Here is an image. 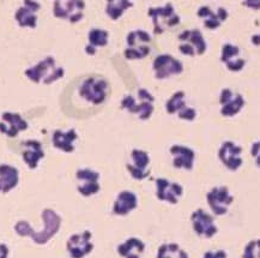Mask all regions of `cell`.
<instances>
[{
  "label": "cell",
  "mask_w": 260,
  "mask_h": 258,
  "mask_svg": "<svg viewBox=\"0 0 260 258\" xmlns=\"http://www.w3.org/2000/svg\"><path fill=\"white\" fill-rule=\"evenodd\" d=\"M41 216L43 223H45V227H43L41 232H34L32 227L25 220L18 221L15 224V232L19 237H30L32 241L39 244V245H45V244H47L59 232L62 220L60 215H58L53 209H45L42 212Z\"/></svg>",
  "instance_id": "cell-1"
},
{
  "label": "cell",
  "mask_w": 260,
  "mask_h": 258,
  "mask_svg": "<svg viewBox=\"0 0 260 258\" xmlns=\"http://www.w3.org/2000/svg\"><path fill=\"white\" fill-rule=\"evenodd\" d=\"M26 78L36 83V84L49 85L56 80L61 79L65 75V70L61 66L56 65L55 59L53 56H46L36 65L25 70Z\"/></svg>",
  "instance_id": "cell-2"
},
{
  "label": "cell",
  "mask_w": 260,
  "mask_h": 258,
  "mask_svg": "<svg viewBox=\"0 0 260 258\" xmlns=\"http://www.w3.org/2000/svg\"><path fill=\"white\" fill-rule=\"evenodd\" d=\"M137 95H138L139 102L137 101L135 96L127 95L122 99L121 108L128 110L129 113L137 116L141 120H148L151 118L155 109L154 95L146 89H139Z\"/></svg>",
  "instance_id": "cell-3"
},
{
  "label": "cell",
  "mask_w": 260,
  "mask_h": 258,
  "mask_svg": "<svg viewBox=\"0 0 260 258\" xmlns=\"http://www.w3.org/2000/svg\"><path fill=\"white\" fill-rule=\"evenodd\" d=\"M108 82L99 76H90L83 80L79 87V95L86 102L92 105H102L107 99Z\"/></svg>",
  "instance_id": "cell-4"
},
{
  "label": "cell",
  "mask_w": 260,
  "mask_h": 258,
  "mask_svg": "<svg viewBox=\"0 0 260 258\" xmlns=\"http://www.w3.org/2000/svg\"><path fill=\"white\" fill-rule=\"evenodd\" d=\"M126 42H127V48L124 51V56L127 60H142L151 52L150 48L151 36L145 30H133L127 35Z\"/></svg>",
  "instance_id": "cell-5"
},
{
  "label": "cell",
  "mask_w": 260,
  "mask_h": 258,
  "mask_svg": "<svg viewBox=\"0 0 260 258\" xmlns=\"http://www.w3.org/2000/svg\"><path fill=\"white\" fill-rule=\"evenodd\" d=\"M148 15L152 19L154 33L156 35L162 34L167 29L174 28L180 23L179 15H176L174 6L171 3L165 6H158V8H150Z\"/></svg>",
  "instance_id": "cell-6"
},
{
  "label": "cell",
  "mask_w": 260,
  "mask_h": 258,
  "mask_svg": "<svg viewBox=\"0 0 260 258\" xmlns=\"http://www.w3.org/2000/svg\"><path fill=\"white\" fill-rule=\"evenodd\" d=\"M85 2L78 0H56L53 4V13L56 18L65 19L70 23H77L84 17Z\"/></svg>",
  "instance_id": "cell-7"
},
{
  "label": "cell",
  "mask_w": 260,
  "mask_h": 258,
  "mask_svg": "<svg viewBox=\"0 0 260 258\" xmlns=\"http://www.w3.org/2000/svg\"><path fill=\"white\" fill-rule=\"evenodd\" d=\"M155 77L157 79H167L169 77L180 75L183 71V65L180 60L171 54H161L156 56L152 63Z\"/></svg>",
  "instance_id": "cell-8"
},
{
  "label": "cell",
  "mask_w": 260,
  "mask_h": 258,
  "mask_svg": "<svg viewBox=\"0 0 260 258\" xmlns=\"http://www.w3.org/2000/svg\"><path fill=\"white\" fill-rule=\"evenodd\" d=\"M209 207L211 208L213 214L217 216L225 215L228 213V208L234 202V197L231 195L228 187H213L206 195Z\"/></svg>",
  "instance_id": "cell-9"
},
{
  "label": "cell",
  "mask_w": 260,
  "mask_h": 258,
  "mask_svg": "<svg viewBox=\"0 0 260 258\" xmlns=\"http://www.w3.org/2000/svg\"><path fill=\"white\" fill-rule=\"evenodd\" d=\"M91 238L92 234L89 231H84V232L73 234L70 237L66 243V249L71 258H84L86 254L91 252L94 249Z\"/></svg>",
  "instance_id": "cell-10"
},
{
  "label": "cell",
  "mask_w": 260,
  "mask_h": 258,
  "mask_svg": "<svg viewBox=\"0 0 260 258\" xmlns=\"http://www.w3.org/2000/svg\"><path fill=\"white\" fill-rule=\"evenodd\" d=\"M76 178L79 182L77 190L82 196H94L101 189L100 185V173L90 168H82L76 172Z\"/></svg>",
  "instance_id": "cell-11"
},
{
  "label": "cell",
  "mask_w": 260,
  "mask_h": 258,
  "mask_svg": "<svg viewBox=\"0 0 260 258\" xmlns=\"http://www.w3.org/2000/svg\"><path fill=\"white\" fill-rule=\"evenodd\" d=\"M29 124L19 113L4 112L0 119V133L15 138L19 132L28 130Z\"/></svg>",
  "instance_id": "cell-12"
},
{
  "label": "cell",
  "mask_w": 260,
  "mask_h": 258,
  "mask_svg": "<svg viewBox=\"0 0 260 258\" xmlns=\"http://www.w3.org/2000/svg\"><path fill=\"white\" fill-rule=\"evenodd\" d=\"M132 163H127L126 168L136 180H144L150 176V156L141 149H133L131 153Z\"/></svg>",
  "instance_id": "cell-13"
},
{
  "label": "cell",
  "mask_w": 260,
  "mask_h": 258,
  "mask_svg": "<svg viewBox=\"0 0 260 258\" xmlns=\"http://www.w3.org/2000/svg\"><path fill=\"white\" fill-rule=\"evenodd\" d=\"M219 103H221V114L225 118H232L245 107V99L240 94H235L233 90L225 88L219 95Z\"/></svg>",
  "instance_id": "cell-14"
},
{
  "label": "cell",
  "mask_w": 260,
  "mask_h": 258,
  "mask_svg": "<svg viewBox=\"0 0 260 258\" xmlns=\"http://www.w3.org/2000/svg\"><path fill=\"white\" fill-rule=\"evenodd\" d=\"M242 148L234 142L226 140L221 146L218 152V157L222 161V163L226 168L233 170H238L242 166Z\"/></svg>",
  "instance_id": "cell-15"
},
{
  "label": "cell",
  "mask_w": 260,
  "mask_h": 258,
  "mask_svg": "<svg viewBox=\"0 0 260 258\" xmlns=\"http://www.w3.org/2000/svg\"><path fill=\"white\" fill-rule=\"evenodd\" d=\"M191 221L194 232L198 236L206 238V239H210L218 232L213 217L209 215L208 213H205L203 209H197L191 215Z\"/></svg>",
  "instance_id": "cell-16"
},
{
  "label": "cell",
  "mask_w": 260,
  "mask_h": 258,
  "mask_svg": "<svg viewBox=\"0 0 260 258\" xmlns=\"http://www.w3.org/2000/svg\"><path fill=\"white\" fill-rule=\"evenodd\" d=\"M156 196L162 202L176 204L179 198L182 196L183 189L178 183H173L165 178L156 179Z\"/></svg>",
  "instance_id": "cell-17"
},
{
  "label": "cell",
  "mask_w": 260,
  "mask_h": 258,
  "mask_svg": "<svg viewBox=\"0 0 260 258\" xmlns=\"http://www.w3.org/2000/svg\"><path fill=\"white\" fill-rule=\"evenodd\" d=\"M41 9L39 2H24L15 13V19L21 28L35 29L38 25V13Z\"/></svg>",
  "instance_id": "cell-18"
},
{
  "label": "cell",
  "mask_w": 260,
  "mask_h": 258,
  "mask_svg": "<svg viewBox=\"0 0 260 258\" xmlns=\"http://www.w3.org/2000/svg\"><path fill=\"white\" fill-rule=\"evenodd\" d=\"M22 147L24 150L22 152V157L25 165L30 169L38 168L40 161L45 157V150L42 148V143L36 139H28L22 142Z\"/></svg>",
  "instance_id": "cell-19"
},
{
  "label": "cell",
  "mask_w": 260,
  "mask_h": 258,
  "mask_svg": "<svg viewBox=\"0 0 260 258\" xmlns=\"http://www.w3.org/2000/svg\"><path fill=\"white\" fill-rule=\"evenodd\" d=\"M240 48L232 43H225L222 48L221 62L226 66V69L233 72H239L245 68L246 60L240 55Z\"/></svg>",
  "instance_id": "cell-20"
},
{
  "label": "cell",
  "mask_w": 260,
  "mask_h": 258,
  "mask_svg": "<svg viewBox=\"0 0 260 258\" xmlns=\"http://www.w3.org/2000/svg\"><path fill=\"white\" fill-rule=\"evenodd\" d=\"M198 17L204 23L205 28L209 30L218 29L221 24L228 18V11L223 8H218L217 11H213L209 6H202L197 12Z\"/></svg>",
  "instance_id": "cell-21"
},
{
  "label": "cell",
  "mask_w": 260,
  "mask_h": 258,
  "mask_svg": "<svg viewBox=\"0 0 260 258\" xmlns=\"http://www.w3.org/2000/svg\"><path fill=\"white\" fill-rule=\"evenodd\" d=\"M173 155V166L175 168H183L186 170H192L196 161V153L191 148L185 146L175 144L171 148Z\"/></svg>",
  "instance_id": "cell-22"
},
{
  "label": "cell",
  "mask_w": 260,
  "mask_h": 258,
  "mask_svg": "<svg viewBox=\"0 0 260 258\" xmlns=\"http://www.w3.org/2000/svg\"><path fill=\"white\" fill-rule=\"evenodd\" d=\"M78 135L75 129H70L68 131H62V130H55L52 136V143L54 148L61 150L64 153H73L76 147L75 142L77 140Z\"/></svg>",
  "instance_id": "cell-23"
},
{
  "label": "cell",
  "mask_w": 260,
  "mask_h": 258,
  "mask_svg": "<svg viewBox=\"0 0 260 258\" xmlns=\"http://www.w3.org/2000/svg\"><path fill=\"white\" fill-rule=\"evenodd\" d=\"M19 183V172L8 163L0 165V193H9Z\"/></svg>",
  "instance_id": "cell-24"
},
{
  "label": "cell",
  "mask_w": 260,
  "mask_h": 258,
  "mask_svg": "<svg viewBox=\"0 0 260 258\" xmlns=\"http://www.w3.org/2000/svg\"><path fill=\"white\" fill-rule=\"evenodd\" d=\"M138 207V198L131 191H122L116 197L114 206H113V213L115 215L125 216L132 210Z\"/></svg>",
  "instance_id": "cell-25"
},
{
  "label": "cell",
  "mask_w": 260,
  "mask_h": 258,
  "mask_svg": "<svg viewBox=\"0 0 260 258\" xmlns=\"http://www.w3.org/2000/svg\"><path fill=\"white\" fill-rule=\"evenodd\" d=\"M179 40L191 46L194 49L197 55H203L208 49V43H206L204 36H203L199 29L183 30L181 34L179 35Z\"/></svg>",
  "instance_id": "cell-26"
},
{
  "label": "cell",
  "mask_w": 260,
  "mask_h": 258,
  "mask_svg": "<svg viewBox=\"0 0 260 258\" xmlns=\"http://www.w3.org/2000/svg\"><path fill=\"white\" fill-rule=\"evenodd\" d=\"M109 33L105 29L94 28L88 34V45L85 46V53L89 55H95L99 47H106L108 45Z\"/></svg>",
  "instance_id": "cell-27"
},
{
  "label": "cell",
  "mask_w": 260,
  "mask_h": 258,
  "mask_svg": "<svg viewBox=\"0 0 260 258\" xmlns=\"http://www.w3.org/2000/svg\"><path fill=\"white\" fill-rule=\"evenodd\" d=\"M145 250V244L138 238H129L118 246V253L124 258H141Z\"/></svg>",
  "instance_id": "cell-28"
},
{
  "label": "cell",
  "mask_w": 260,
  "mask_h": 258,
  "mask_svg": "<svg viewBox=\"0 0 260 258\" xmlns=\"http://www.w3.org/2000/svg\"><path fill=\"white\" fill-rule=\"evenodd\" d=\"M133 5L135 3L127 2V0H112V2L107 3L106 13L112 21H118L124 15V12L131 9Z\"/></svg>",
  "instance_id": "cell-29"
},
{
  "label": "cell",
  "mask_w": 260,
  "mask_h": 258,
  "mask_svg": "<svg viewBox=\"0 0 260 258\" xmlns=\"http://www.w3.org/2000/svg\"><path fill=\"white\" fill-rule=\"evenodd\" d=\"M157 258H189L178 244H163L159 246Z\"/></svg>",
  "instance_id": "cell-30"
},
{
  "label": "cell",
  "mask_w": 260,
  "mask_h": 258,
  "mask_svg": "<svg viewBox=\"0 0 260 258\" xmlns=\"http://www.w3.org/2000/svg\"><path fill=\"white\" fill-rule=\"evenodd\" d=\"M185 92H176L166 103V110L168 114H175L186 107L185 102Z\"/></svg>",
  "instance_id": "cell-31"
},
{
  "label": "cell",
  "mask_w": 260,
  "mask_h": 258,
  "mask_svg": "<svg viewBox=\"0 0 260 258\" xmlns=\"http://www.w3.org/2000/svg\"><path fill=\"white\" fill-rule=\"evenodd\" d=\"M243 258H259V240H252L243 250Z\"/></svg>",
  "instance_id": "cell-32"
},
{
  "label": "cell",
  "mask_w": 260,
  "mask_h": 258,
  "mask_svg": "<svg viewBox=\"0 0 260 258\" xmlns=\"http://www.w3.org/2000/svg\"><path fill=\"white\" fill-rule=\"evenodd\" d=\"M178 116L180 119L187 120V122H193L197 117V110L194 108H192V107L186 106L185 108H182L181 110H180V112L178 113Z\"/></svg>",
  "instance_id": "cell-33"
},
{
  "label": "cell",
  "mask_w": 260,
  "mask_h": 258,
  "mask_svg": "<svg viewBox=\"0 0 260 258\" xmlns=\"http://www.w3.org/2000/svg\"><path fill=\"white\" fill-rule=\"evenodd\" d=\"M203 258H226V253L223 250L208 251V252L204 253Z\"/></svg>",
  "instance_id": "cell-34"
},
{
  "label": "cell",
  "mask_w": 260,
  "mask_h": 258,
  "mask_svg": "<svg viewBox=\"0 0 260 258\" xmlns=\"http://www.w3.org/2000/svg\"><path fill=\"white\" fill-rule=\"evenodd\" d=\"M252 156H255V161H256V165L259 166V142H255L252 146Z\"/></svg>",
  "instance_id": "cell-35"
},
{
  "label": "cell",
  "mask_w": 260,
  "mask_h": 258,
  "mask_svg": "<svg viewBox=\"0 0 260 258\" xmlns=\"http://www.w3.org/2000/svg\"><path fill=\"white\" fill-rule=\"evenodd\" d=\"M9 247L5 244H0V258H8Z\"/></svg>",
  "instance_id": "cell-36"
}]
</instances>
